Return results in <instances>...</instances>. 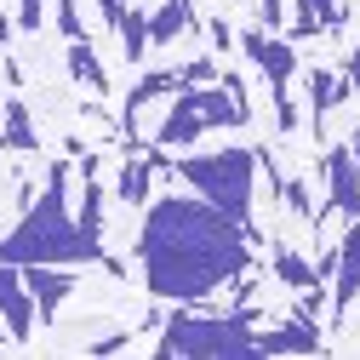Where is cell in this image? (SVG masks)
<instances>
[{
  "instance_id": "6da1fadb",
  "label": "cell",
  "mask_w": 360,
  "mask_h": 360,
  "mask_svg": "<svg viewBox=\"0 0 360 360\" xmlns=\"http://www.w3.org/2000/svg\"><path fill=\"white\" fill-rule=\"evenodd\" d=\"M143 286L160 303H206L223 281L252 269V229L200 195H166L138 229Z\"/></svg>"
},
{
  "instance_id": "7a4b0ae2",
  "label": "cell",
  "mask_w": 360,
  "mask_h": 360,
  "mask_svg": "<svg viewBox=\"0 0 360 360\" xmlns=\"http://www.w3.org/2000/svg\"><path fill=\"white\" fill-rule=\"evenodd\" d=\"M0 257L6 263H103V269H115L103 257V235H86L80 217H69V166L63 160L46 177V195L0 240Z\"/></svg>"
},
{
  "instance_id": "3957f363",
  "label": "cell",
  "mask_w": 360,
  "mask_h": 360,
  "mask_svg": "<svg viewBox=\"0 0 360 360\" xmlns=\"http://www.w3.org/2000/svg\"><path fill=\"white\" fill-rule=\"evenodd\" d=\"M252 120V109H246V98H240V80H229L223 75L217 86H177L172 92V109H166V120H160V138H155V149L160 155H184V149H195L206 131H217V126H246Z\"/></svg>"
},
{
  "instance_id": "277c9868",
  "label": "cell",
  "mask_w": 360,
  "mask_h": 360,
  "mask_svg": "<svg viewBox=\"0 0 360 360\" xmlns=\"http://www.w3.org/2000/svg\"><path fill=\"white\" fill-rule=\"evenodd\" d=\"M257 309H223L200 314L195 303H177L160 314V354H257Z\"/></svg>"
},
{
  "instance_id": "5b68a950",
  "label": "cell",
  "mask_w": 360,
  "mask_h": 360,
  "mask_svg": "<svg viewBox=\"0 0 360 360\" xmlns=\"http://www.w3.org/2000/svg\"><path fill=\"white\" fill-rule=\"evenodd\" d=\"M172 172L184 177V184L212 200L217 212H229V217H252V189H257V149H212V155H195L184 149L172 160Z\"/></svg>"
},
{
  "instance_id": "8992f818",
  "label": "cell",
  "mask_w": 360,
  "mask_h": 360,
  "mask_svg": "<svg viewBox=\"0 0 360 360\" xmlns=\"http://www.w3.org/2000/svg\"><path fill=\"white\" fill-rule=\"evenodd\" d=\"M240 52L263 69L269 86H286V80L297 75V46H292V40H281L275 29H246V34H240Z\"/></svg>"
},
{
  "instance_id": "52a82bcc",
  "label": "cell",
  "mask_w": 360,
  "mask_h": 360,
  "mask_svg": "<svg viewBox=\"0 0 360 360\" xmlns=\"http://www.w3.org/2000/svg\"><path fill=\"white\" fill-rule=\"evenodd\" d=\"M34 321H40V309H34V297H29L23 269L0 257V326H6L12 338H29V332H34Z\"/></svg>"
},
{
  "instance_id": "ba28073f",
  "label": "cell",
  "mask_w": 360,
  "mask_h": 360,
  "mask_svg": "<svg viewBox=\"0 0 360 360\" xmlns=\"http://www.w3.org/2000/svg\"><path fill=\"white\" fill-rule=\"evenodd\" d=\"M360 303V217H349V229L338 235V269H332V309L338 321Z\"/></svg>"
},
{
  "instance_id": "9c48e42d",
  "label": "cell",
  "mask_w": 360,
  "mask_h": 360,
  "mask_svg": "<svg viewBox=\"0 0 360 360\" xmlns=\"http://www.w3.org/2000/svg\"><path fill=\"white\" fill-rule=\"evenodd\" d=\"M326 212L360 217V155L354 149H332L326 155Z\"/></svg>"
},
{
  "instance_id": "30bf717a",
  "label": "cell",
  "mask_w": 360,
  "mask_h": 360,
  "mask_svg": "<svg viewBox=\"0 0 360 360\" xmlns=\"http://www.w3.org/2000/svg\"><path fill=\"white\" fill-rule=\"evenodd\" d=\"M23 269V281H29V297H34V309L40 314H46V321H52V314H58V303L80 286L75 275H69V263H18Z\"/></svg>"
},
{
  "instance_id": "8fae6325",
  "label": "cell",
  "mask_w": 360,
  "mask_h": 360,
  "mask_svg": "<svg viewBox=\"0 0 360 360\" xmlns=\"http://www.w3.org/2000/svg\"><path fill=\"white\" fill-rule=\"evenodd\" d=\"M314 349H321V326H314L309 314H292L281 332L257 338V354H314Z\"/></svg>"
},
{
  "instance_id": "7c38bea8",
  "label": "cell",
  "mask_w": 360,
  "mask_h": 360,
  "mask_svg": "<svg viewBox=\"0 0 360 360\" xmlns=\"http://www.w3.org/2000/svg\"><path fill=\"white\" fill-rule=\"evenodd\" d=\"M195 29V0H160V6L149 12V52L155 46H172L177 34Z\"/></svg>"
},
{
  "instance_id": "4fadbf2b",
  "label": "cell",
  "mask_w": 360,
  "mask_h": 360,
  "mask_svg": "<svg viewBox=\"0 0 360 360\" xmlns=\"http://www.w3.org/2000/svg\"><path fill=\"white\" fill-rule=\"evenodd\" d=\"M292 40H314V34H326L343 23V6L338 0H292Z\"/></svg>"
},
{
  "instance_id": "5bb4252c",
  "label": "cell",
  "mask_w": 360,
  "mask_h": 360,
  "mask_svg": "<svg viewBox=\"0 0 360 360\" xmlns=\"http://www.w3.org/2000/svg\"><path fill=\"white\" fill-rule=\"evenodd\" d=\"M63 58H69V75H75L80 86H92V92H109V75H103V58L92 52V40H86V34H80V40H69V52H63Z\"/></svg>"
},
{
  "instance_id": "9a60e30c",
  "label": "cell",
  "mask_w": 360,
  "mask_h": 360,
  "mask_svg": "<svg viewBox=\"0 0 360 360\" xmlns=\"http://www.w3.org/2000/svg\"><path fill=\"white\" fill-rule=\"evenodd\" d=\"M115 34L126 40V58H131V63H143V58H149V12H143V0H131V6L120 12Z\"/></svg>"
},
{
  "instance_id": "2e32d148",
  "label": "cell",
  "mask_w": 360,
  "mask_h": 360,
  "mask_svg": "<svg viewBox=\"0 0 360 360\" xmlns=\"http://www.w3.org/2000/svg\"><path fill=\"white\" fill-rule=\"evenodd\" d=\"M349 98V75H332V69H314L309 75V109H314V120H321L326 109H338Z\"/></svg>"
},
{
  "instance_id": "e0dca14e",
  "label": "cell",
  "mask_w": 360,
  "mask_h": 360,
  "mask_svg": "<svg viewBox=\"0 0 360 360\" xmlns=\"http://www.w3.org/2000/svg\"><path fill=\"white\" fill-rule=\"evenodd\" d=\"M149 189H155V160H126L115 195H120L126 206H149Z\"/></svg>"
},
{
  "instance_id": "ac0fdd59",
  "label": "cell",
  "mask_w": 360,
  "mask_h": 360,
  "mask_svg": "<svg viewBox=\"0 0 360 360\" xmlns=\"http://www.w3.org/2000/svg\"><path fill=\"white\" fill-rule=\"evenodd\" d=\"M0 143L6 149H34V126H29L23 98H6V109H0Z\"/></svg>"
},
{
  "instance_id": "d6986e66",
  "label": "cell",
  "mask_w": 360,
  "mask_h": 360,
  "mask_svg": "<svg viewBox=\"0 0 360 360\" xmlns=\"http://www.w3.org/2000/svg\"><path fill=\"white\" fill-rule=\"evenodd\" d=\"M269 269H275V281L292 286V292H303V286L314 281V263H303V257H297L292 246H281V240H275V263H269Z\"/></svg>"
},
{
  "instance_id": "ffe728a7",
  "label": "cell",
  "mask_w": 360,
  "mask_h": 360,
  "mask_svg": "<svg viewBox=\"0 0 360 360\" xmlns=\"http://www.w3.org/2000/svg\"><path fill=\"white\" fill-rule=\"evenodd\" d=\"M281 195H286V206H292L297 217H314V200H309V184H281Z\"/></svg>"
},
{
  "instance_id": "44dd1931",
  "label": "cell",
  "mask_w": 360,
  "mask_h": 360,
  "mask_svg": "<svg viewBox=\"0 0 360 360\" xmlns=\"http://www.w3.org/2000/svg\"><path fill=\"white\" fill-rule=\"evenodd\" d=\"M257 23L281 34V23H286V0H257Z\"/></svg>"
},
{
  "instance_id": "7402d4cb",
  "label": "cell",
  "mask_w": 360,
  "mask_h": 360,
  "mask_svg": "<svg viewBox=\"0 0 360 360\" xmlns=\"http://www.w3.org/2000/svg\"><path fill=\"white\" fill-rule=\"evenodd\" d=\"M18 23H23L29 34H34L40 23H46V0H18Z\"/></svg>"
},
{
  "instance_id": "603a6c76",
  "label": "cell",
  "mask_w": 360,
  "mask_h": 360,
  "mask_svg": "<svg viewBox=\"0 0 360 360\" xmlns=\"http://www.w3.org/2000/svg\"><path fill=\"white\" fill-rule=\"evenodd\" d=\"M343 75H349V92H360V40H354V52L343 58Z\"/></svg>"
}]
</instances>
